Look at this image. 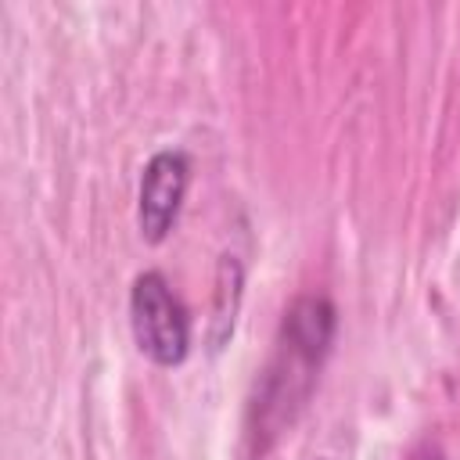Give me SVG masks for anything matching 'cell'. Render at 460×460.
Returning <instances> with one entry per match:
<instances>
[{"label":"cell","instance_id":"obj_3","mask_svg":"<svg viewBox=\"0 0 460 460\" xmlns=\"http://www.w3.org/2000/svg\"><path fill=\"white\" fill-rule=\"evenodd\" d=\"M187 180H190V165H187L183 151L151 155V162L144 165V176H140V190H137V226H140L144 241L158 244L169 237V230L180 219Z\"/></svg>","mask_w":460,"mask_h":460},{"label":"cell","instance_id":"obj_4","mask_svg":"<svg viewBox=\"0 0 460 460\" xmlns=\"http://www.w3.org/2000/svg\"><path fill=\"white\" fill-rule=\"evenodd\" d=\"M241 284H244L241 262L234 255H223L219 270H216V298H212V323H208V341L216 352L234 334V320H237V305H241Z\"/></svg>","mask_w":460,"mask_h":460},{"label":"cell","instance_id":"obj_2","mask_svg":"<svg viewBox=\"0 0 460 460\" xmlns=\"http://www.w3.org/2000/svg\"><path fill=\"white\" fill-rule=\"evenodd\" d=\"M129 327L137 349L158 363L176 367L190 349V320L162 273H140L129 291Z\"/></svg>","mask_w":460,"mask_h":460},{"label":"cell","instance_id":"obj_5","mask_svg":"<svg viewBox=\"0 0 460 460\" xmlns=\"http://www.w3.org/2000/svg\"><path fill=\"white\" fill-rule=\"evenodd\" d=\"M428 460H438V456H435V453H431V456H428Z\"/></svg>","mask_w":460,"mask_h":460},{"label":"cell","instance_id":"obj_1","mask_svg":"<svg viewBox=\"0 0 460 460\" xmlns=\"http://www.w3.org/2000/svg\"><path fill=\"white\" fill-rule=\"evenodd\" d=\"M334 341V305L320 295H302L280 323V352L262 385L259 420L262 428H280L291 420V410L302 406L309 385Z\"/></svg>","mask_w":460,"mask_h":460}]
</instances>
